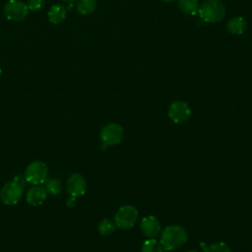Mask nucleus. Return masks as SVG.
Instances as JSON below:
<instances>
[{"label":"nucleus","instance_id":"6e6552de","mask_svg":"<svg viewBox=\"0 0 252 252\" xmlns=\"http://www.w3.org/2000/svg\"><path fill=\"white\" fill-rule=\"evenodd\" d=\"M191 114L189 105L185 101H173L168 107V117L177 124L186 122Z\"/></svg>","mask_w":252,"mask_h":252},{"label":"nucleus","instance_id":"423d86ee","mask_svg":"<svg viewBox=\"0 0 252 252\" xmlns=\"http://www.w3.org/2000/svg\"><path fill=\"white\" fill-rule=\"evenodd\" d=\"M123 135L124 131L121 125L109 123L101 129L99 137L104 146H114L121 142Z\"/></svg>","mask_w":252,"mask_h":252},{"label":"nucleus","instance_id":"f257e3e1","mask_svg":"<svg viewBox=\"0 0 252 252\" xmlns=\"http://www.w3.org/2000/svg\"><path fill=\"white\" fill-rule=\"evenodd\" d=\"M198 13L205 22L216 24L222 21L226 10L220 0H204L201 5H199Z\"/></svg>","mask_w":252,"mask_h":252},{"label":"nucleus","instance_id":"aec40b11","mask_svg":"<svg viewBox=\"0 0 252 252\" xmlns=\"http://www.w3.org/2000/svg\"><path fill=\"white\" fill-rule=\"evenodd\" d=\"M44 6V0H29L28 8L32 11L41 10Z\"/></svg>","mask_w":252,"mask_h":252},{"label":"nucleus","instance_id":"4be33fe9","mask_svg":"<svg viewBox=\"0 0 252 252\" xmlns=\"http://www.w3.org/2000/svg\"><path fill=\"white\" fill-rule=\"evenodd\" d=\"M160 1H162V2H165V3H168V2H173L174 0H160Z\"/></svg>","mask_w":252,"mask_h":252},{"label":"nucleus","instance_id":"20e7f679","mask_svg":"<svg viewBox=\"0 0 252 252\" xmlns=\"http://www.w3.org/2000/svg\"><path fill=\"white\" fill-rule=\"evenodd\" d=\"M23 196V186L16 180L7 182L0 191V199L3 204L13 206L19 203Z\"/></svg>","mask_w":252,"mask_h":252},{"label":"nucleus","instance_id":"4468645a","mask_svg":"<svg viewBox=\"0 0 252 252\" xmlns=\"http://www.w3.org/2000/svg\"><path fill=\"white\" fill-rule=\"evenodd\" d=\"M178 8L185 15L195 16L199 10V2L198 0H178Z\"/></svg>","mask_w":252,"mask_h":252},{"label":"nucleus","instance_id":"f03ea898","mask_svg":"<svg viewBox=\"0 0 252 252\" xmlns=\"http://www.w3.org/2000/svg\"><path fill=\"white\" fill-rule=\"evenodd\" d=\"M186 230L180 225H170L163 229L160 236V244L165 250H174L181 247L187 241Z\"/></svg>","mask_w":252,"mask_h":252},{"label":"nucleus","instance_id":"412c9836","mask_svg":"<svg viewBox=\"0 0 252 252\" xmlns=\"http://www.w3.org/2000/svg\"><path fill=\"white\" fill-rule=\"evenodd\" d=\"M75 204H76V198L71 196V197L67 200V206H68L69 208H73V207L75 206Z\"/></svg>","mask_w":252,"mask_h":252},{"label":"nucleus","instance_id":"b1692460","mask_svg":"<svg viewBox=\"0 0 252 252\" xmlns=\"http://www.w3.org/2000/svg\"><path fill=\"white\" fill-rule=\"evenodd\" d=\"M184 252H198V251L197 250H186Z\"/></svg>","mask_w":252,"mask_h":252},{"label":"nucleus","instance_id":"f8f14e48","mask_svg":"<svg viewBox=\"0 0 252 252\" xmlns=\"http://www.w3.org/2000/svg\"><path fill=\"white\" fill-rule=\"evenodd\" d=\"M247 28V23L242 17L230 18L226 23V30L232 34H242Z\"/></svg>","mask_w":252,"mask_h":252},{"label":"nucleus","instance_id":"1a4fd4ad","mask_svg":"<svg viewBox=\"0 0 252 252\" xmlns=\"http://www.w3.org/2000/svg\"><path fill=\"white\" fill-rule=\"evenodd\" d=\"M66 188L72 197H80L86 193L87 182L82 174L73 173L67 179Z\"/></svg>","mask_w":252,"mask_h":252},{"label":"nucleus","instance_id":"5701e85b","mask_svg":"<svg viewBox=\"0 0 252 252\" xmlns=\"http://www.w3.org/2000/svg\"><path fill=\"white\" fill-rule=\"evenodd\" d=\"M64 2H66V3H71V2H73V1H75V0H63Z\"/></svg>","mask_w":252,"mask_h":252},{"label":"nucleus","instance_id":"9b49d317","mask_svg":"<svg viewBox=\"0 0 252 252\" xmlns=\"http://www.w3.org/2000/svg\"><path fill=\"white\" fill-rule=\"evenodd\" d=\"M46 196L47 192L43 187L39 185H34L29 189L26 195V200L32 206H39L45 201Z\"/></svg>","mask_w":252,"mask_h":252},{"label":"nucleus","instance_id":"6ab92c4d","mask_svg":"<svg viewBox=\"0 0 252 252\" xmlns=\"http://www.w3.org/2000/svg\"><path fill=\"white\" fill-rule=\"evenodd\" d=\"M204 252H231V250L224 242H217L207 246Z\"/></svg>","mask_w":252,"mask_h":252},{"label":"nucleus","instance_id":"7ed1b4c3","mask_svg":"<svg viewBox=\"0 0 252 252\" xmlns=\"http://www.w3.org/2000/svg\"><path fill=\"white\" fill-rule=\"evenodd\" d=\"M48 175V167L46 163L40 160H35L31 162L25 170L24 177L27 182L33 184V185H39L46 181Z\"/></svg>","mask_w":252,"mask_h":252},{"label":"nucleus","instance_id":"ddd939ff","mask_svg":"<svg viewBox=\"0 0 252 252\" xmlns=\"http://www.w3.org/2000/svg\"><path fill=\"white\" fill-rule=\"evenodd\" d=\"M48 20L52 24H60L66 17V9L61 4L53 5L48 11Z\"/></svg>","mask_w":252,"mask_h":252},{"label":"nucleus","instance_id":"2eb2a0df","mask_svg":"<svg viewBox=\"0 0 252 252\" xmlns=\"http://www.w3.org/2000/svg\"><path fill=\"white\" fill-rule=\"evenodd\" d=\"M95 0H79L77 4V11L82 15H90L96 9Z\"/></svg>","mask_w":252,"mask_h":252},{"label":"nucleus","instance_id":"0eeeda50","mask_svg":"<svg viewBox=\"0 0 252 252\" xmlns=\"http://www.w3.org/2000/svg\"><path fill=\"white\" fill-rule=\"evenodd\" d=\"M28 5L20 0H9L4 6L6 18L14 22L23 21L28 16Z\"/></svg>","mask_w":252,"mask_h":252},{"label":"nucleus","instance_id":"9d476101","mask_svg":"<svg viewBox=\"0 0 252 252\" xmlns=\"http://www.w3.org/2000/svg\"><path fill=\"white\" fill-rule=\"evenodd\" d=\"M142 232L148 237H156L159 234L161 230L160 223L157 218L154 216L146 217L141 221Z\"/></svg>","mask_w":252,"mask_h":252},{"label":"nucleus","instance_id":"393cba45","mask_svg":"<svg viewBox=\"0 0 252 252\" xmlns=\"http://www.w3.org/2000/svg\"><path fill=\"white\" fill-rule=\"evenodd\" d=\"M0 77H1V69H0Z\"/></svg>","mask_w":252,"mask_h":252},{"label":"nucleus","instance_id":"f3484780","mask_svg":"<svg viewBox=\"0 0 252 252\" xmlns=\"http://www.w3.org/2000/svg\"><path fill=\"white\" fill-rule=\"evenodd\" d=\"M97 229H98V232L102 235H110L114 232L115 225L110 220L104 219L99 222Z\"/></svg>","mask_w":252,"mask_h":252},{"label":"nucleus","instance_id":"39448f33","mask_svg":"<svg viewBox=\"0 0 252 252\" xmlns=\"http://www.w3.org/2000/svg\"><path fill=\"white\" fill-rule=\"evenodd\" d=\"M138 219V211L135 207L130 205H125L119 208L114 216L115 224L122 229H128L134 226Z\"/></svg>","mask_w":252,"mask_h":252},{"label":"nucleus","instance_id":"dca6fc26","mask_svg":"<svg viewBox=\"0 0 252 252\" xmlns=\"http://www.w3.org/2000/svg\"><path fill=\"white\" fill-rule=\"evenodd\" d=\"M141 252H163V247L160 242L155 239H148L143 243Z\"/></svg>","mask_w":252,"mask_h":252},{"label":"nucleus","instance_id":"a211bd4d","mask_svg":"<svg viewBox=\"0 0 252 252\" xmlns=\"http://www.w3.org/2000/svg\"><path fill=\"white\" fill-rule=\"evenodd\" d=\"M45 190L51 195H58L62 190V184L58 179H50L45 184Z\"/></svg>","mask_w":252,"mask_h":252}]
</instances>
